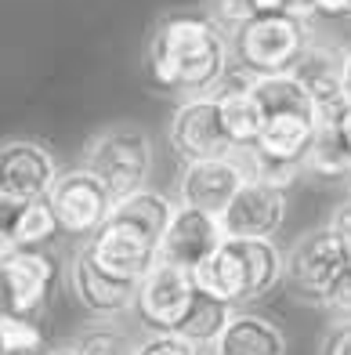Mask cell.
<instances>
[{
	"instance_id": "1",
	"label": "cell",
	"mask_w": 351,
	"mask_h": 355,
	"mask_svg": "<svg viewBox=\"0 0 351 355\" xmlns=\"http://www.w3.org/2000/svg\"><path fill=\"white\" fill-rule=\"evenodd\" d=\"M149 84L174 94H214L228 76V40L203 15H167L145 47Z\"/></svg>"
},
{
	"instance_id": "2",
	"label": "cell",
	"mask_w": 351,
	"mask_h": 355,
	"mask_svg": "<svg viewBox=\"0 0 351 355\" xmlns=\"http://www.w3.org/2000/svg\"><path fill=\"white\" fill-rule=\"evenodd\" d=\"M84 167L113 192L116 203L134 196V192H141L149 185V171H152L149 135L141 127H131V123L105 127L102 135H94L87 141Z\"/></svg>"
},
{
	"instance_id": "3",
	"label": "cell",
	"mask_w": 351,
	"mask_h": 355,
	"mask_svg": "<svg viewBox=\"0 0 351 355\" xmlns=\"http://www.w3.org/2000/svg\"><path fill=\"white\" fill-rule=\"evenodd\" d=\"M308 44L312 37H308L305 19H294V15H258V19H250L235 29L232 51L246 73L276 76V73H290Z\"/></svg>"
},
{
	"instance_id": "4",
	"label": "cell",
	"mask_w": 351,
	"mask_h": 355,
	"mask_svg": "<svg viewBox=\"0 0 351 355\" xmlns=\"http://www.w3.org/2000/svg\"><path fill=\"white\" fill-rule=\"evenodd\" d=\"M58 283V265L44 250H8L0 261V319H37Z\"/></svg>"
},
{
	"instance_id": "5",
	"label": "cell",
	"mask_w": 351,
	"mask_h": 355,
	"mask_svg": "<svg viewBox=\"0 0 351 355\" xmlns=\"http://www.w3.org/2000/svg\"><path fill=\"white\" fill-rule=\"evenodd\" d=\"M47 203H51L62 232H69V236H94L109 218H113L116 196L87 167H76V171L58 174V182L51 189V196H47Z\"/></svg>"
},
{
	"instance_id": "6",
	"label": "cell",
	"mask_w": 351,
	"mask_h": 355,
	"mask_svg": "<svg viewBox=\"0 0 351 355\" xmlns=\"http://www.w3.org/2000/svg\"><path fill=\"white\" fill-rule=\"evenodd\" d=\"M344 268H348L344 239L330 225L300 236L290 250V257H286V279H290V286L300 297L318 301V304L326 301L330 286L344 276Z\"/></svg>"
},
{
	"instance_id": "7",
	"label": "cell",
	"mask_w": 351,
	"mask_h": 355,
	"mask_svg": "<svg viewBox=\"0 0 351 355\" xmlns=\"http://www.w3.org/2000/svg\"><path fill=\"white\" fill-rule=\"evenodd\" d=\"M170 149L178 153L185 164L192 159H217V156H235V145L221 120L217 94H196L185 98L170 116Z\"/></svg>"
},
{
	"instance_id": "8",
	"label": "cell",
	"mask_w": 351,
	"mask_h": 355,
	"mask_svg": "<svg viewBox=\"0 0 351 355\" xmlns=\"http://www.w3.org/2000/svg\"><path fill=\"white\" fill-rule=\"evenodd\" d=\"M199 294V286L192 279V272L170 261H159L145 279L138 283V301L134 312L156 334H174L181 327V319L188 315L192 301Z\"/></svg>"
},
{
	"instance_id": "9",
	"label": "cell",
	"mask_w": 351,
	"mask_h": 355,
	"mask_svg": "<svg viewBox=\"0 0 351 355\" xmlns=\"http://www.w3.org/2000/svg\"><path fill=\"white\" fill-rule=\"evenodd\" d=\"M84 254L102 272H109V276L134 279V283H141L159 265V243H152L145 232H138L134 225L116 221V218H109L102 229L91 236Z\"/></svg>"
},
{
	"instance_id": "10",
	"label": "cell",
	"mask_w": 351,
	"mask_h": 355,
	"mask_svg": "<svg viewBox=\"0 0 351 355\" xmlns=\"http://www.w3.org/2000/svg\"><path fill=\"white\" fill-rule=\"evenodd\" d=\"M58 182V164L47 145L15 138L0 145V196L47 200Z\"/></svg>"
},
{
	"instance_id": "11",
	"label": "cell",
	"mask_w": 351,
	"mask_h": 355,
	"mask_svg": "<svg viewBox=\"0 0 351 355\" xmlns=\"http://www.w3.org/2000/svg\"><path fill=\"white\" fill-rule=\"evenodd\" d=\"M250 182L239 156H217V159H192L181 167L178 196L185 207H196L206 214H225V207L235 200V192Z\"/></svg>"
},
{
	"instance_id": "12",
	"label": "cell",
	"mask_w": 351,
	"mask_h": 355,
	"mask_svg": "<svg viewBox=\"0 0 351 355\" xmlns=\"http://www.w3.org/2000/svg\"><path fill=\"white\" fill-rule=\"evenodd\" d=\"M286 221V189L250 182L235 192V200L221 214V229L228 239H276Z\"/></svg>"
},
{
	"instance_id": "13",
	"label": "cell",
	"mask_w": 351,
	"mask_h": 355,
	"mask_svg": "<svg viewBox=\"0 0 351 355\" xmlns=\"http://www.w3.org/2000/svg\"><path fill=\"white\" fill-rule=\"evenodd\" d=\"M225 229H221V218L217 214H206L196 211V207H178L174 211V221L159 243V261H170V265H181V268H199L206 257H210L221 243H225Z\"/></svg>"
},
{
	"instance_id": "14",
	"label": "cell",
	"mask_w": 351,
	"mask_h": 355,
	"mask_svg": "<svg viewBox=\"0 0 351 355\" xmlns=\"http://www.w3.org/2000/svg\"><path fill=\"white\" fill-rule=\"evenodd\" d=\"M344 66H348V55L341 51V47L308 44L305 55L297 58V66L290 73H294L297 84L312 94V102L318 105V112H330V109H348Z\"/></svg>"
},
{
	"instance_id": "15",
	"label": "cell",
	"mask_w": 351,
	"mask_h": 355,
	"mask_svg": "<svg viewBox=\"0 0 351 355\" xmlns=\"http://www.w3.org/2000/svg\"><path fill=\"white\" fill-rule=\"evenodd\" d=\"M250 84H253V73H246L243 66H239L235 73H228L225 80H221V87L214 91L217 105H221V120H225V131H228L235 149L258 145L261 127H264V109H261L258 98H253Z\"/></svg>"
},
{
	"instance_id": "16",
	"label": "cell",
	"mask_w": 351,
	"mask_h": 355,
	"mask_svg": "<svg viewBox=\"0 0 351 355\" xmlns=\"http://www.w3.org/2000/svg\"><path fill=\"white\" fill-rule=\"evenodd\" d=\"M73 290L91 315H120L127 309H134V301H138V283L134 279L109 276V272H102L84 250H80L76 261H73Z\"/></svg>"
},
{
	"instance_id": "17",
	"label": "cell",
	"mask_w": 351,
	"mask_h": 355,
	"mask_svg": "<svg viewBox=\"0 0 351 355\" xmlns=\"http://www.w3.org/2000/svg\"><path fill=\"white\" fill-rule=\"evenodd\" d=\"M192 279L203 294H210L225 304H246L250 301V272L239 239H225L199 268H192Z\"/></svg>"
},
{
	"instance_id": "18",
	"label": "cell",
	"mask_w": 351,
	"mask_h": 355,
	"mask_svg": "<svg viewBox=\"0 0 351 355\" xmlns=\"http://www.w3.org/2000/svg\"><path fill=\"white\" fill-rule=\"evenodd\" d=\"M217 355H286V337L272 319L239 312L214 341Z\"/></svg>"
},
{
	"instance_id": "19",
	"label": "cell",
	"mask_w": 351,
	"mask_h": 355,
	"mask_svg": "<svg viewBox=\"0 0 351 355\" xmlns=\"http://www.w3.org/2000/svg\"><path fill=\"white\" fill-rule=\"evenodd\" d=\"M348 109H330L318 112V127L312 138V149L305 156V167L318 178H351V145L341 131Z\"/></svg>"
},
{
	"instance_id": "20",
	"label": "cell",
	"mask_w": 351,
	"mask_h": 355,
	"mask_svg": "<svg viewBox=\"0 0 351 355\" xmlns=\"http://www.w3.org/2000/svg\"><path fill=\"white\" fill-rule=\"evenodd\" d=\"M315 127H318V120H312V116H264L261 138L250 149H258L272 159H286V164H305Z\"/></svg>"
},
{
	"instance_id": "21",
	"label": "cell",
	"mask_w": 351,
	"mask_h": 355,
	"mask_svg": "<svg viewBox=\"0 0 351 355\" xmlns=\"http://www.w3.org/2000/svg\"><path fill=\"white\" fill-rule=\"evenodd\" d=\"M253 98L261 102L264 116H312L318 120V105L312 94L294 80V73H276V76H253Z\"/></svg>"
},
{
	"instance_id": "22",
	"label": "cell",
	"mask_w": 351,
	"mask_h": 355,
	"mask_svg": "<svg viewBox=\"0 0 351 355\" xmlns=\"http://www.w3.org/2000/svg\"><path fill=\"white\" fill-rule=\"evenodd\" d=\"M174 211H178V207H174L163 192L141 189V192H134V196H127L113 207V218L134 225V229L145 232L152 243H163V236H167L170 221H174Z\"/></svg>"
},
{
	"instance_id": "23",
	"label": "cell",
	"mask_w": 351,
	"mask_h": 355,
	"mask_svg": "<svg viewBox=\"0 0 351 355\" xmlns=\"http://www.w3.org/2000/svg\"><path fill=\"white\" fill-rule=\"evenodd\" d=\"M232 315H235L232 304H225V301H217V297H210V294L199 290L192 309H188V315L181 319V327L174 334H181V337H188V341H196V345H214L221 337V330L228 327Z\"/></svg>"
},
{
	"instance_id": "24",
	"label": "cell",
	"mask_w": 351,
	"mask_h": 355,
	"mask_svg": "<svg viewBox=\"0 0 351 355\" xmlns=\"http://www.w3.org/2000/svg\"><path fill=\"white\" fill-rule=\"evenodd\" d=\"M0 345H4V355L44 352V330L37 319H0Z\"/></svg>"
},
{
	"instance_id": "25",
	"label": "cell",
	"mask_w": 351,
	"mask_h": 355,
	"mask_svg": "<svg viewBox=\"0 0 351 355\" xmlns=\"http://www.w3.org/2000/svg\"><path fill=\"white\" fill-rule=\"evenodd\" d=\"M134 352L138 348L116 330H91L73 348V355H134Z\"/></svg>"
},
{
	"instance_id": "26",
	"label": "cell",
	"mask_w": 351,
	"mask_h": 355,
	"mask_svg": "<svg viewBox=\"0 0 351 355\" xmlns=\"http://www.w3.org/2000/svg\"><path fill=\"white\" fill-rule=\"evenodd\" d=\"M134 355H199V345L181 334H152L138 345Z\"/></svg>"
},
{
	"instance_id": "27",
	"label": "cell",
	"mask_w": 351,
	"mask_h": 355,
	"mask_svg": "<svg viewBox=\"0 0 351 355\" xmlns=\"http://www.w3.org/2000/svg\"><path fill=\"white\" fill-rule=\"evenodd\" d=\"M22 211H26V200L0 196V247H4V250H15L19 225H22Z\"/></svg>"
},
{
	"instance_id": "28",
	"label": "cell",
	"mask_w": 351,
	"mask_h": 355,
	"mask_svg": "<svg viewBox=\"0 0 351 355\" xmlns=\"http://www.w3.org/2000/svg\"><path fill=\"white\" fill-rule=\"evenodd\" d=\"M210 8H214V19L217 22H225V26H243L253 19V8H250V0H210Z\"/></svg>"
},
{
	"instance_id": "29",
	"label": "cell",
	"mask_w": 351,
	"mask_h": 355,
	"mask_svg": "<svg viewBox=\"0 0 351 355\" xmlns=\"http://www.w3.org/2000/svg\"><path fill=\"white\" fill-rule=\"evenodd\" d=\"M323 304L351 319V268H344V276L330 286V294H326V301H323Z\"/></svg>"
},
{
	"instance_id": "30",
	"label": "cell",
	"mask_w": 351,
	"mask_h": 355,
	"mask_svg": "<svg viewBox=\"0 0 351 355\" xmlns=\"http://www.w3.org/2000/svg\"><path fill=\"white\" fill-rule=\"evenodd\" d=\"M323 355H351V319H344L341 327H333L323 341Z\"/></svg>"
},
{
	"instance_id": "31",
	"label": "cell",
	"mask_w": 351,
	"mask_h": 355,
	"mask_svg": "<svg viewBox=\"0 0 351 355\" xmlns=\"http://www.w3.org/2000/svg\"><path fill=\"white\" fill-rule=\"evenodd\" d=\"M315 15H330V19H351V0H312Z\"/></svg>"
},
{
	"instance_id": "32",
	"label": "cell",
	"mask_w": 351,
	"mask_h": 355,
	"mask_svg": "<svg viewBox=\"0 0 351 355\" xmlns=\"http://www.w3.org/2000/svg\"><path fill=\"white\" fill-rule=\"evenodd\" d=\"M344 98L351 105V51H348V66H344Z\"/></svg>"
},
{
	"instance_id": "33",
	"label": "cell",
	"mask_w": 351,
	"mask_h": 355,
	"mask_svg": "<svg viewBox=\"0 0 351 355\" xmlns=\"http://www.w3.org/2000/svg\"><path fill=\"white\" fill-rule=\"evenodd\" d=\"M341 131H344V138H348V145H351V105H348L344 120H341Z\"/></svg>"
},
{
	"instance_id": "34",
	"label": "cell",
	"mask_w": 351,
	"mask_h": 355,
	"mask_svg": "<svg viewBox=\"0 0 351 355\" xmlns=\"http://www.w3.org/2000/svg\"><path fill=\"white\" fill-rule=\"evenodd\" d=\"M4 254H8V250H4V247H0V261H4Z\"/></svg>"
},
{
	"instance_id": "35",
	"label": "cell",
	"mask_w": 351,
	"mask_h": 355,
	"mask_svg": "<svg viewBox=\"0 0 351 355\" xmlns=\"http://www.w3.org/2000/svg\"><path fill=\"white\" fill-rule=\"evenodd\" d=\"M33 355H47V352H33Z\"/></svg>"
},
{
	"instance_id": "36",
	"label": "cell",
	"mask_w": 351,
	"mask_h": 355,
	"mask_svg": "<svg viewBox=\"0 0 351 355\" xmlns=\"http://www.w3.org/2000/svg\"><path fill=\"white\" fill-rule=\"evenodd\" d=\"M0 355H4V345H0Z\"/></svg>"
}]
</instances>
